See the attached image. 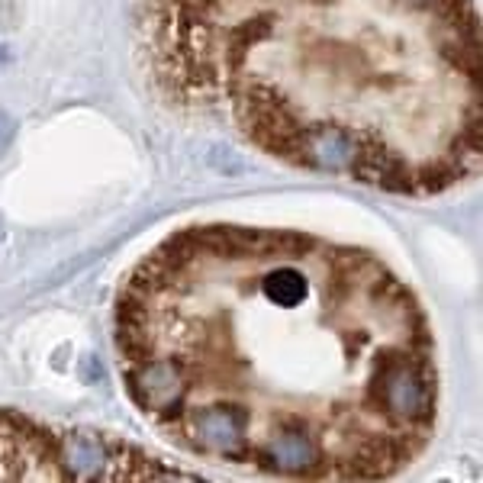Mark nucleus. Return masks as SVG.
Listing matches in <instances>:
<instances>
[{
	"label": "nucleus",
	"instance_id": "1",
	"mask_svg": "<svg viewBox=\"0 0 483 483\" xmlns=\"http://www.w3.org/2000/svg\"><path fill=\"white\" fill-rule=\"evenodd\" d=\"M123 390L171 445L278 480H383L429 448L438 358L415 290L374 252L197 223L126 274Z\"/></svg>",
	"mask_w": 483,
	"mask_h": 483
},
{
	"label": "nucleus",
	"instance_id": "3",
	"mask_svg": "<svg viewBox=\"0 0 483 483\" xmlns=\"http://www.w3.org/2000/svg\"><path fill=\"white\" fill-rule=\"evenodd\" d=\"M132 445L103 432L48 429L14 409H0V480H174Z\"/></svg>",
	"mask_w": 483,
	"mask_h": 483
},
{
	"label": "nucleus",
	"instance_id": "2",
	"mask_svg": "<svg viewBox=\"0 0 483 483\" xmlns=\"http://www.w3.org/2000/svg\"><path fill=\"white\" fill-rule=\"evenodd\" d=\"M164 97L299 171L436 197L480 171L474 0H142Z\"/></svg>",
	"mask_w": 483,
	"mask_h": 483
}]
</instances>
